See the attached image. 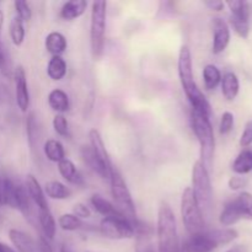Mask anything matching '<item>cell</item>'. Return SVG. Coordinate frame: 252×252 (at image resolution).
<instances>
[{
  "instance_id": "1",
  "label": "cell",
  "mask_w": 252,
  "mask_h": 252,
  "mask_svg": "<svg viewBox=\"0 0 252 252\" xmlns=\"http://www.w3.org/2000/svg\"><path fill=\"white\" fill-rule=\"evenodd\" d=\"M177 69H179V78L181 81L182 89L189 98L192 106V110L201 112L203 115L211 116L212 108L208 100L204 94L199 90L198 85L194 81L193 76V65H192V54L187 46H182L179 53V62H177Z\"/></svg>"
},
{
  "instance_id": "2",
  "label": "cell",
  "mask_w": 252,
  "mask_h": 252,
  "mask_svg": "<svg viewBox=\"0 0 252 252\" xmlns=\"http://www.w3.org/2000/svg\"><path fill=\"white\" fill-rule=\"evenodd\" d=\"M157 236L159 252H181L176 217L166 202H161L158 212Z\"/></svg>"
},
{
  "instance_id": "3",
  "label": "cell",
  "mask_w": 252,
  "mask_h": 252,
  "mask_svg": "<svg viewBox=\"0 0 252 252\" xmlns=\"http://www.w3.org/2000/svg\"><path fill=\"white\" fill-rule=\"evenodd\" d=\"M239 236L234 229H216V230H203L201 233L189 235L184 244L186 252H212L221 245L230 244Z\"/></svg>"
},
{
  "instance_id": "4",
  "label": "cell",
  "mask_w": 252,
  "mask_h": 252,
  "mask_svg": "<svg viewBox=\"0 0 252 252\" xmlns=\"http://www.w3.org/2000/svg\"><path fill=\"white\" fill-rule=\"evenodd\" d=\"M191 126L201 147V161L208 169L213 161L214 150H216V139H214L213 126L211 123V116L192 110Z\"/></svg>"
},
{
  "instance_id": "5",
  "label": "cell",
  "mask_w": 252,
  "mask_h": 252,
  "mask_svg": "<svg viewBox=\"0 0 252 252\" xmlns=\"http://www.w3.org/2000/svg\"><path fill=\"white\" fill-rule=\"evenodd\" d=\"M106 14H107V2H93L90 22V46L91 53L95 59L100 58L103 52V46H105Z\"/></svg>"
},
{
  "instance_id": "6",
  "label": "cell",
  "mask_w": 252,
  "mask_h": 252,
  "mask_svg": "<svg viewBox=\"0 0 252 252\" xmlns=\"http://www.w3.org/2000/svg\"><path fill=\"white\" fill-rule=\"evenodd\" d=\"M240 220H252V194L241 192L224 206L219 221L224 226H231Z\"/></svg>"
},
{
  "instance_id": "7",
  "label": "cell",
  "mask_w": 252,
  "mask_h": 252,
  "mask_svg": "<svg viewBox=\"0 0 252 252\" xmlns=\"http://www.w3.org/2000/svg\"><path fill=\"white\" fill-rule=\"evenodd\" d=\"M181 217L189 235L204 230V220L202 211L196 201L191 187L184 189L181 196Z\"/></svg>"
},
{
  "instance_id": "8",
  "label": "cell",
  "mask_w": 252,
  "mask_h": 252,
  "mask_svg": "<svg viewBox=\"0 0 252 252\" xmlns=\"http://www.w3.org/2000/svg\"><path fill=\"white\" fill-rule=\"evenodd\" d=\"M110 182L111 193H112V198L115 201L116 207L127 218L135 219L137 212H135V206L132 198V193H130L125 180H123L122 175L118 172V170L116 167H113L112 171H111Z\"/></svg>"
},
{
  "instance_id": "9",
  "label": "cell",
  "mask_w": 252,
  "mask_h": 252,
  "mask_svg": "<svg viewBox=\"0 0 252 252\" xmlns=\"http://www.w3.org/2000/svg\"><path fill=\"white\" fill-rule=\"evenodd\" d=\"M191 189L193 191V194L196 197V201L201 211L202 209H208L211 207L213 192H212V182L208 169L201 160L193 164Z\"/></svg>"
},
{
  "instance_id": "10",
  "label": "cell",
  "mask_w": 252,
  "mask_h": 252,
  "mask_svg": "<svg viewBox=\"0 0 252 252\" xmlns=\"http://www.w3.org/2000/svg\"><path fill=\"white\" fill-rule=\"evenodd\" d=\"M100 231L111 240H123L135 236L134 219L127 217H107L100 223Z\"/></svg>"
},
{
  "instance_id": "11",
  "label": "cell",
  "mask_w": 252,
  "mask_h": 252,
  "mask_svg": "<svg viewBox=\"0 0 252 252\" xmlns=\"http://www.w3.org/2000/svg\"><path fill=\"white\" fill-rule=\"evenodd\" d=\"M15 80V96H16V103L22 112H26L30 106V93L29 85L25 69L21 65L17 66L14 70Z\"/></svg>"
},
{
  "instance_id": "12",
  "label": "cell",
  "mask_w": 252,
  "mask_h": 252,
  "mask_svg": "<svg viewBox=\"0 0 252 252\" xmlns=\"http://www.w3.org/2000/svg\"><path fill=\"white\" fill-rule=\"evenodd\" d=\"M230 42V29L223 19L213 20V44L212 51L214 54L223 53Z\"/></svg>"
},
{
  "instance_id": "13",
  "label": "cell",
  "mask_w": 252,
  "mask_h": 252,
  "mask_svg": "<svg viewBox=\"0 0 252 252\" xmlns=\"http://www.w3.org/2000/svg\"><path fill=\"white\" fill-rule=\"evenodd\" d=\"M25 189H26L31 201L38 207V211H41V209H48V203H47L46 194H44L43 189H42L39 182L37 181V179L33 175H27L26 176Z\"/></svg>"
},
{
  "instance_id": "14",
  "label": "cell",
  "mask_w": 252,
  "mask_h": 252,
  "mask_svg": "<svg viewBox=\"0 0 252 252\" xmlns=\"http://www.w3.org/2000/svg\"><path fill=\"white\" fill-rule=\"evenodd\" d=\"M89 138H90V147L91 149H93L94 154L97 157V159L100 160L110 171H112V169L115 166L112 165L110 155H108L107 150H106L105 143H103L100 132H98L97 129H91L90 132H89Z\"/></svg>"
},
{
  "instance_id": "15",
  "label": "cell",
  "mask_w": 252,
  "mask_h": 252,
  "mask_svg": "<svg viewBox=\"0 0 252 252\" xmlns=\"http://www.w3.org/2000/svg\"><path fill=\"white\" fill-rule=\"evenodd\" d=\"M80 155L83 161L93 170L95 174H97L98 176H101L102 179H108L110 180V175L111 171L97 159L95 154H94L93 149H91L90 144L83 145L80 149Z\"/></svg>"
},
{
  "instance_id": "16",
  "label": "cell",
  "mask_w": 252,
  "mask_h": 252,
  "mask_svg": "<svg viewBox=\"0 0 252 252\" xmlns=\"http://www.w3.org/2000/svg\"><path fill=\"white\" fill-rule=\"evenodd\" d=\"M9 239L17 252H39L36 241L24 231L11 229L9 230Z\"/></svg>"
},
{
  "instance_id": "17",
  "label": "cell",
  "mask_w": 252,
  "mask_h": 252,
  "mask_svg": "<svg viewBox=\"0 0 252 252\" xmlns=\"http://www.w3.org/2000/svg\"><path fill=\"white\" fill-rule=\"evenodd\" d=\"M221 94L226 101H234L240 91V81L233 71H226L221 76Z\"/></svg>"
},
{
  "instance_id": "18",
  "label": "cell",
  "mask_w": 252,
  "mask_h": 252,
  "mask_svg": "<svg viewBox=\"0 0 252 252\" xmlns=\"http://www.w3.org/2000/svg\"><path fill=\"white\" fill-rule=\"evenodd\" d=\"M58 171L61 176L69 184L76 185V186H81L84 184V179L79 170L76 169L74 162L66 158L62 160L61 162H58Z\"/></svg>"
},
{
  "instance_id": "19",
  "label": "cell",
  "mask_w": 252,
  "mask_h": 252,
  "mask_svg": "<svg viewBox=\"0 0 252 252\" xmlns=\"http://www.w3.org/2000/svg\"><path fill=\"white\" fill-rule=\"evenodd\" d=\"M90 202L91 206L94 207V209H95L98 214L105 217V218H107V217H126L125 214L121 213L120 209H118L115 204H112L110 201L103 198L100 194H94V196L91 197Z\"/></svg>"
},
{
  "instance_id": "20",
  "label": "cell",
  "mask_w": 252,
  "mask_h": 252,
  "mask_svg": "<svg viewBox=\"0 0 252 252\" xmlns=\"http://www.w3.org/2000/svg\"><path fill=\"white\" fill-rule=\"evenodd\" d=\"M44 46H46L47 52L52 54V57L61 56L62 53L65 52L66 47H68V42H66V38L64 37L63 33L53 31L47 34Z\"/></svg>"
},
{
  "instance_id": "21",
  "label": "cell",
  "mask_w": 252,
  "mask_h": 252,
  "mask_svg": "<svg viewBox=\"0 0 252 252\" xmlns=\"http://www.w3.org/2000/svg\"><path fill=\"white\" fill-rule=\"evenodd\" d=\"M88 7V1L85 0H71V1L64 2L61 9V17L66 21H73L78 19L85 12Z\"/></svg>"
},
{
  "instance_id": "22",
  "label": "cell",
  "mask_w": 252,
  "mask_h": 252,
  "mask_svg": "<svg viewBox=\"0 0 252 252\" xmlns=\"http://www.w3.org/2000/svg\"><path fill=\"white\" fill-rule=\"evenodd\" d=\"M48 105L57 113L63 115L70 107V101H69L68 94L65 91L61 90V89H54L48 95Z\"/></svg>"
},
{
  "instance_id": "23",
  "label": "cell",
  "mask_w": 252,
  "mask_h": 252,
  "mask_svg": "<svg viewBox=\"0 0 252 252\" xmlns=\"http://www.w3.org/2000/svg\"><path fill=\"white\" fill-rule=\"evenodd\" d=\"M19 189L20 185L15 184L12 180L7 179V177L2 179V201H4V204L17 209V207H19Z\"/></svg>"
},
{
  "instance_id": "24",
  "label": "cell",
  "mask_w": 252,
  "mask_h": 252,
  "mask_svg": "<svg viewBox=\"0 0 252 252\" xmlns=\"http://www.w3.org/2000/svg\"><path fill=\"white\" fill-rule=\"evenodd\" d=\"M38 221L42 229V234H43L42 236L46 238L48 241L53 240V238L56 236L57 224L49 208L38 211Z\"/></svg>"
},
{
  "instance_id": "25",
  "label": "cell",
  "mask_w": 252,
  "mask_h": 252,
  "mask_svg": "<svg viewBox=\"0 0 252 252\" xmlns=\"http://www.w3.org/2000/svg\"><path fill=\"white\" fill-rule=\"evenodd\" d=\"M66 62L62 56H53L47 65V75L54 81H61L66 75Z\"/></svg>"
},
{
  "instance_id": "26",
  "label": "cell",
  "mask_w": 252,
  "mask_h": 252,
  "mask_svg": "<svg viewBox=\"0 0 252 252\" xmlns=\"http://www.w3.org/2000/svg\"><path fill=\"white\" fill-rule=\"evenodd\" d=\"M43 152L47 159L52 162H61L65 159V150L63 144L57 139H48L43 145Z\"/></svg>"
},
{
  "instance_id": "27",
  "label": "cell",
  "mask_w": 252,
  "mask_h": 252,
  "mask_svg": "<svg viewBox=\"0 0 252 252\" xmlns=\"http://www.w3.org/2000/svg\"><path fill=\"white\" fill-rule=\"evenodd\" d=\"M44 193L52 199L57 201H63L70 197L71 192L65 185L59 181H49L44 185Z\"/></svg>"
},
{
  "instance_id": "28",
  "label": "cell",
  "mask_w": 252,
  "mask_h": 252,
  "mask_svg": "<svg viewBox=\"0 0 252 252\" xmlns=\"http://www.w3.org/2000/svg\"><path fill=\"white\" fill-rule=\"evenodd\" d=\"M233 171L238 175H246L252 171V149H244L233 162Z\"/></svg>"
},
{
  "instance_id": "29",
  "label": "cell",
  "mask_w": 252,
  "mask_h": 252,
  "mask_svg": "<svg viewBox=\"0 0 252 252\" xmlns=\"http://www.w3.org/2000/svg\"><path fill=\"white\" fill-rule=\"evenodd\" d=\"M221 81V73L214 64H207L203 69V83L207 90H216Z\"/></svg>"
},
{
  "instance_id": "30",
  "label": "cell",
  "mask_w": 252,
  "mask_h": 252,
  "mask_svg": "<svg viewBox=\"0 0 252 252\" xmlns=\"http://www.w3.org/2000/svg\"><path fill=\"white\" fill-rule=\"evenodd\" d=\"M25 26L24 21L20 19L19 16L12 17L11 22H10V37L15 46H21L25 41Z\"/></svg>"
},
{
  "instance_id": "31",
  "label": "cell",
  "mask_w": 252,
  "mask_h": 252,
  "mask_svg": "<svg viewBox=\"0 0 252 252\" xmlns=\"http://www.w3.org/2000/svg\"><path fill=\"white\" fill-rule=\"evenodd\" d=\"M229 10L231 12V16L234 19L246 20L249 21L250 19V6L246 1H241V0H234V1L226 2Z\"/></svg>"
},
{
  "instance_id": "32",
  "label": "cell",
  "mask_w": 252,
  "mask_h": 252,
  "mask_svg": "<svg viewBox=\"0 0 252 252\" xmlns=\"http://www.w3.org/2000/svg\"><path fill=\"white\" fill-rule=\"evenodd\" d=\"M58 225L61 226V229H63L64 231H75L79 230L80 228H83V221L81 219H79L78 217L71 214H63V216L59 217L58 219Z\"/></svg>"
},
{
  "instance_id": "33",
  "label": "cell",
  "mask_w": 252,
  "mask_h": 252,
  "mask_svg": "<svg viewBox=\"0 0 252 252\" xmlns=\"http://www.w3.org/2000/svg\"><path fill=\"white\" fill-rule=\"evenodd\" d=\"M52 125H53V129L57 134L61 135V137H68L69 123H68V120H66L63 115L57 113V115L54 116Z\"/></svg>"
},
{
  "instance_id": "34",
  "label": "cell",
  "mask_w": 252,
  "mask_h": 252,
  "mask_svg": "<svg viewBox=\"0 0 252 252\" xmlns=\"http://www.w3.org/2000/svg\"><path fill=\"white\" fill-rule=\"evenodd\" d=\"M14 7L15 11H16V16H19L22 21L27 22L31 20L32 10L29 2L24 1V0H16V1H14Z\"/></svg>"
},
{
  "instance_id": "35",
  "label": "cell",
  "mask_w": 252,
  "mask_h": 252,
  "mask_svg": "<svg viewBox=\"0 0 252 252\" xmlns=\"http://www.w3.org/2000/svg\"><path fill=\"white\" fill-rule=\"evenodd\" d=\"M233 127L234 115L231 112H229V111H226V112H224L223 115H221L220 123H219V132L223 135L229 134V133L231 132V129H233Z\"/></svg>"
},
{
  "instance_id": "36",
  "label": "cell",
  "mask_w": 252,
  "mask_h": 252,
  "mask_svg": "<svg viewBox=\"0 0 252 252\" xmlns=\"http://www.w3.org/2000/svg\"><path fill=\"white\" fill-rule=\"evenodd\" d=\"M230 24L239 36L243 37V38H246V37L249 36V32H250V25H249V21L230 17Z\"/></svg>"
},
{
  "instance_id": "37",
  "label": "cell",
  "mask_w": 252,
  "mask_h": 252,
  "mask_svg": "<svg viewBox=\"0 0 252 252\" xmlns=\"http://www.w3.org/2000/svg\"><path fill=\"white\" fill-rule=\"evenodd\" d=\"M252 144V121H249L246 123L244 132L240 138V147L249 148Z\"/></svg>"
},
{
  "instance_id": "38",
  "label": "cell",
  "mask_w": 252,
  "mask_h": 252,
  "mask_svg": "<svg viewBox=\"0 0 252 252\" xmlns=\"http://www.w3.org/2000/svg\"><path fill=\"white\" fill-rule=\"evenodd\" d=\"M73 214L75 217H78L79 219H88L91 217V211L89 209V207H86L83 203H76L73 207Z\"/></svg>"
},
{
  "instance_id": "39",
  "label": "cell",
  "mask_w": 252,
  "mask_h": 252,
  "mask_svg": "<svg viewBox=\"0 0 252 252\" xmlns=\"http://www.w3.org/2000/svg\"><path fill=\"white\" fill-rule=\"evenodd\" d=\"M246 184H248V181H246L244 177L234 176L229 180L228 185H229V189H233V191H238V189H244V187L246 186Z\"/></svg>"
},
{
  "instance_id": "40",
  "label": "cell",
  "mask_w": 252,
  "mask_h": 252,
  "mask_svg": "<svg viewBox=\"0 0 252 252\" xmlns=\"http://www.w3.org/2000/svg\"><path fill=\"white\" fill-rule=\"evenodd\" d=\"M0 71H1L4 75H9V63H7L6 54H5L4 48H2L1 43H0Z\"/></svg>"
},
{
  "instance_id": "41",
  "label": "cell",
  "mask_w": 252,
  "mask_h": 252,
  "mask_svg": "<svg viewBox=\"0 0 252 252\" xmlns=\"http://www.w3.org/2000/svg\"><path fill=\"white\" fill-rule=\"evenodd\" d=\"M204 5L208 7L209 10H213V11H221L225 6L223 1L220 0H209V1H204Z\"/></svg>"
},
{
  "instance_id": "42",
  "label": "cell",
  "mask_w": 252,
  "mask_h": 252,
  "mask_svg": "<svg viewBox=\"0 0 252 252\" xmlns=\"http://www.w3.org/2000/svg\"><path fill=\"white\" fill-rule=\"evenodd\" d=\"M38 250H39V252H53L52 251L51 245H49V241L47 240L46 238H43V236H41V238H39Z\"/></svg>"
},
{
  "instance_id": "43",
  "label": "cell",
  "mask_w": 252,
  "mask_h": 252,
  "mask_svg": "<svg viewBox=\"0 0 252 252\" xmlns=\"http://www.w3.org/2000/svg\"><path fill=\"white\" fill-rule=\"evenodd\" d=\"M226 252H249V250L245 245H235Z\"/></svg>"
},
{
  "instance_id": "44",
  "label": "cell",
  "mask_w": 252,
  "mask_h": 252,
  "mask_svg": "<svg viewBox=\"0 0 252 252\" xmlns=\"http://www.w3.org/2000/svg\"><path fill=\"white\" fill-rule=\"evenodd\" d=\"M0 252H16L14 249H11L10 246L5 245V244L0 243Z\"/></svg>"
},
{
  "instance_id": "45",
  "label": "cell",
  "mask_w": 252,
  "mask_h": 252,
  "mask_svg": "<svg viewBox=\"0 0 252 252\" xmlns=\"http://www.w3.org/2000/svg\"><path fill=\"white\" fill-rule=\"evenodd\" d=\"M2 25H4V12L0 11V36H1Z\"/></svg>"
},
{
  "instance_id": "46",
  "label": "cell",
  "mask_w": 252,
  "mask_h": 252,
  "mask_svg": "<svg viewBox=\"0 0 252 252\" xmlns=\"http://www.w3.org/2000/svg\"><path fill=\"white\" fill-rule=\"evenodd\" d=\"M4 204V201H2V179L0 177V206Z\"/></svg>"
},
{
  "instance_id": "47",
  "label": "cell",
  "mask_w": 252,
  "mask_h": 252,
  "mask_svg": "<svg viewBox=\"0 0 252 252\" xmlns=\"http://www.w3.org/2000/svg\"><path fill=\"white\" fill-rule=\"evenodd\" d=\"M61 252H69L68 250H66V249H62V250H61Z\"/></svg>"
}]
</instances>
